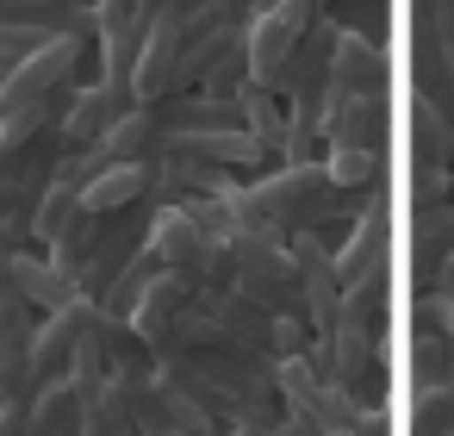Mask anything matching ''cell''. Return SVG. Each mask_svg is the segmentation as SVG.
Returning <instances> with one entry per match:
<instances>
[{"label":"cell","mask_w":454,"mask_h":436,"mask_svg":"<svg viewBox=\"0 0 454 436\" xmlns=\"http://www.w3.org/2000/svg\"><path fill=\"white\" fill-rule=\"evenodd\" d=\"M224 287L262 305L280 324H305V281L286 243L268 237H224Z\"/></svg>","instance_id":"1"},{"label":"cell","mask_w":454,"mask_h":436,"mask_svg":"<svg viewBox=\"0 0 454 436\" xmlns=\"http://www.w3.org/2000/svg\"><path fill=\"white\" fill-rule=\"evenodd\" d=\"M69 113V107H63ZM63 113H38V119H13L0 125V212H32L57 156L69 150L63 138Z\"/></svg>","instance_id":"2"},{"label":"cell","mask_w":454,"mask_h":436,"mask_svg":"<svg viewBox=\"0 0 454 436\" xmlns=\"http://www.w3.org/2000/svg\"><path fill=\"white\" fill-rule=\"evenodd\" d=\"M94 57L82 51V44H69V38H57V44H44V51H32L7 82H0V125H13V119H38V113H63L69 107V94L82 88V69H88Z\"/></svg>","instance_id":"3"},{"label":"cell","mask_w":454,"mask_h":436,"mask_svg":"<svg viewBox=\"0 0 454 436\" xmlns=\"http://www.w3.org/2000/svg\"><path fill=\"white\" fill-rule=\"evenodd\" d=\"M317 20H330V13H311L305 0H280V7H268V13L249 26V38H243V57H249V82H255L262 94H274V100H280L286 63H293L299 38H305Z\"/></svg>","instance_id":"4"},{"label":"cell","mask_w":454,"mask_h":436,"mask_svg":"<svg viewBox=\"0 0 454 436\" xmlns=\"http://www.w3.org/2000/svg\"><path fill=\"white\" fill-rule=\"evenodd\" d=\"M392 32L404 44V63H411V94L454 119V88H448V69H442V32H435V0H404L392 13Z\"/></svg>","instance_id":"5"},{"label":"cell","mask_w":454,"mask_h":436,"mask_svg":"<svg viewBox=\"0 0 454 436\" xmlns=\"http://www.w3.org/2000/svg\"><path fill=\"white\" fill-rule=\"evenodd\" d=\"M330 268H336V287H367V281H392V194H380L355 225L348 237L330 250Z\"/></svg>","instance_id":"6"},{"label":"cell","mask_w":454,"mask_h":436,"mask_svg":"<svg viewBox=\"0 0 454 436\" xmlns=\"http://www.w3.org/2000/svg\"><path fill=\"white\" fill-rule=\"evenodd\" d=\"M94 318H100V305H94V299H75V305H63V312L38 318V330H32V392L63 386V380H69V368H75V355H82V343H88Z\"/></svg>","instance_id":"7"},{"label":"cell","mask_w":454,"mask_h":436,"mask_svg":"<svg viewBox=\"0 0 454 436\" xmlns=\"http://www.w3.org/2000/svg\"><path fill=\"white\" fill-rule=\"evenodd\" d=\"M330 100H355V94H392V51L367 44L361 32H342L336 26V44H330Z\"/></svg>","instance_id":"8"},{"label":"cell","mask_w":454,"mask_h":436,"mask_svg":"<svg viewBox=\"0 0 454 436\" xmlns=\"http://www.w3.org/2000/svg\"><path fill=\"white\" fill-rule=\"evenodd\" d=\"M386 138H392V94H355V100L324 94V150H386Z\"/></svg>","instance_id":"9"},{"label":"cell","mask_w":454,"mask_h":436,"mask_svg":"<svg viewBox=\"0 0 454 436\" xmlns=\"http://www.w3.org/2000/svg\"><path fill=\"white\" fill-rule=\"evenodd\" d=\"M193 287H200L193 274H168V268L150 281L144 305L131 312V330L150 343V355H162V349L181 337V324H187V312H193Z\"/></svg>","instance_id":"10"},{"label":"cell","mask_w":454,"mask_h":436,"mask_svg":"<svg viewBox=\"0 0 454 436\" xmlns=\"http://www.w3.org/2000/svg\"><path fill=\"white\" fill-rule=\"evenodd\" d=\"M125 113H137V94L106 88V82H82L69 94V113H63V138L69 144H106Z\"/></svg>","instance_id":"11"},{"label":"cell","mask_w":454,"mask_h":436,"mask_svg":"<svg viewBox=\"0 0 454 436\" xmlns=\"http://www.w3.org/2000/svg\"><path fill=\"white\" fill-rule=\"evenodd\" d=\"M0 274H7L13 299H20V305H32L38 318H51V312H63V305H75V299H82V293H75V281H69L63 268H51V256H44V250L13 256Z\"/></svg>","instance_id":"12"},{"label":"cell","mask_w":454,"mask_h":436,"mask_svg":"<svg viewBox=\"0 0 454 436\" xmlns=\"http://www.w3.org/2000/svg\"><path fill=\"white\" fill-rule=\"evenodd\" d=\"M448 256H454V206L411 212V299L435 287V274H442Z\"/></svg>","instance_id":"13"},{"label":"cell","mask_w":454,"mask_h":436,"mask_svg":"<svg viewBox=\"0 0 454 436\" xmlns=\"http://www.w3.org/2000/svg\"><path fill=\"white\" fill-rule=\"evenodd\" d=\"M32 330H38V312L32 305H20V299L0 305V399L32 392Z\"/></svg>","instance_id":"14"},{"label":"cell","mask_w":454,"mask_h":436,"mask_svg":"<svg viewBox=\"0 0 454 436\" xmlns=\"http://www.w3.org/2000/svg\"><path fill=\"white\" fill-rule=\"evenodd\" d=\"M150 119L162 125V138H193V131H237V100H212V94H168L150 107Z\"/></svg>","instance_id":"15"},{"label":"cell","mask_w":454,"mask_h":436,"mask_svg":"<svg viewBox=\"0 0 454 436\" xmlns=\"http://www.w3.org/2000/svg\"><path fill=\"white\" fill-rule=\"evenodd\" d=\"M404 150L411 169H448L454 163V119L417 94H404Z\"/></svg>","instance_id":"16"},{"label":"cell","mask_w":454,"mask_h":436,"mask_svg":"<svg viewBox=\"0 0 454 436\" xmlns=\"http://www.w3.org/2000/svg\"><path fill=\"white\" fill-rule=\"evenodd\" d=\"M88 349H94V361L106 368V374H156V355H150V343L125 324V318H94V330H88Z\"/></svg>","instance_id":"17"},{"label":"cell","mask_w":454,"mask_h":436,"mask_svg":"<svg viewBox=\"0 0 454 436\" xmlns=\"http://www.w3.org/2000/svg\"><path fill=\"white\" fill-rule=\"evenodd\" d=\"M330 44H336V20H317V26L299 38L293 63H286L280 100H299V94H324V88H330Z\"/></svg>","instance_id":"18"},{"label":"cell","mask_w":454,"mask_h":436,"mask_svg":"<svg viewBox=\"0 0 454 436\" xmlns=\"http://www.w3.org/2000/svg\"><path fill=\"white\" fill-rule=\"evenodd\" d=\"M324 175L348 194V200H380V194H392V175H386V150H330L324 156Z\"/></svg>","instance_id":"19"},{"label":"cell","mask_w":454,"mask_h":436,"mask_svg":"<svg viewBox=\"0 0 454 436\" xmlns=\"http://www.w3.org/2000/svg\"><path fill=\"white\" fill-rule=\"evenodd\" d=\"M94 218H113V212H131V206H150V169H131V163H113L94 187H88V200H82Z\"/></svg>","instance_id":"20"},{"label":"cell","mask_w":454,"mask_h":436,"mask_svg":"<svg viewBox=\"0 0 454 436\" xmlns=\"http://www.w3.org/2000/svg\"><path fill=\"white\" fill-rule=\"evenodd\" d=\"M237 119H243V131L268 150V156H280V138H286V100H274V94H262L255 82H243L237 94Z\"/></svg>","instance_id":"21"},{"label":"cell","mask_w":454,"mask_h":436,"mask_svg":"<svg viewBox=\"0 0 454 436\" xmlns=\"http://www.w3.org/2000/svg\"><path fill=\"white\" fill-rule=\"evenodd\" d=\"M106 156H113V163H131V169H150V163L162 156V125L150 119V107H137V113H125V119L113 125Z\"/></svg>","instance_id":"22"},{"label":"cell","mask_w":454,"mask_h":436,"mask_svg":"<svg viewBox=\"0 0 454 436\" xmlns=\"http://www.w3.org/2000/svg\"><path fill=\"white\" fill-rule=\"evenodd\" d=\"M156 274H162V262H156L150 250H137V256H131V262L119 268V281H113V287L100 293V312H106V318H125V324H131V312L144 305V293H150V281H156Z\"/></svg>","instance_id":"23"},{"label":"cell","mask_w":454,"mask_h":436,"mask_svg":"<svg viewBox=\"0 0 454 436\" xmlns=\"http://www.w3.org/2000/svg\"><path fill=\"white\" fill-rule=\"evenodd\" d=\"M82 411H88V399L63 380V386H44L38 399H32V424H38V436H82Z\"/></svg>","instance_id":"24"},{"label":"cell","mask_w":454,"mask_h":436,"mask_svg":"<svg viewBox=\"0 0 454 436\" xmlns=\"http://www.w3.org/2000/svg\"><path fill=\"white\" fill-rule=\"evenodd\" d=\"M411 436H454V361H448V380L411 399Z\"/></svg>","instance_id":"25"},{"label":"cell","mask_w":454,"mask_h":436,"mask_svg":"<svg viewBox=\"0 0 454 436\" xmlns=\"http://www.w3.org/2000/svg\"><path fill=\"white\" fill-rule=\"evenodd\" d=\"M448 361H454V337L448 330H411V386H435L448 380Z\"/></svg>","instance_id":"26"},{"label":"cell","mask_w":454,"mask_h":436,"mask_svg":"<svg viewBox=\"0 0 454 436\" xmlns=\"http://www.w3.org/2000/svg\"><path fill=\"white\" fill-rule=\"evenodd\" d=\"M448 169H411V212H429V206H448Z\"/></svg>","instance_id":"27"},{"label":"cell","mask_w":454,"mask_h":436,"mask_svg":"<svg viewBox=\"0 0 454 436\" xmlns=\"http://www.w3.org/2000/svg\"><path fill=\"white\" fill-rule=\"evenodd\" d=\"M94 20H100V38L106 32H137L144 26V0H94Z\"/></svg>","instance_id":"28"},{"label":"cell","mask_w":454,"mask_h":436,"mask_svg":"<svg viewBox=\"0 0 454 436\" xmlns=\"http://www.w3.org/2000/svg\"><path fill=\"white\" fill-rule=\"evenodd\" d=\"M32 250V212H0V268Z\"/></svg>","instance_id":"29"},{"label":"cell","mask_w":454,"mask_h":436,"mask_svg":"<svg viewBox=\"0 0 454 436\" xmlns=\"http://www.w3.org/2000/svg\"><path fill=\"white\" fill-rule=\"evenodd\" d=\"M0 436H38V424H32V392L0 399Z\"/></svg>","instance_id":"30"},{"label":"cell","mask_w":454,"mask_h":436,"mask_svg":"<svg viewBox=\"0 0 454 436\" xmlns=\"http://www.w3.org/2000/svg\"><path fill=\"white\" fill-rule=\"evenodd\" d=\"M435 32H442V69L454 88V0H435Z\"/></svg>","instance_id":"31"},{"label":"cell","mask_w":454,"mask_h":436,"mask_svg":"<svg viewBox=\"0 0 454 436\" xmlns=\"http://www.w3.org/2000/svg\"><path fill=\"white\" fill-rule=\"evenodd\" d=\"M429 293H442V299H454V256L442 262V274H435V287H429Z\"/></svg>","instance_id":"32"},{"label":"cell","mask_w":454,"mask_h":436,"mask_svg":"<svg viewBox=\"0 0 454 436\" xmlns=\"http://www.w3.org/2000/svg\"><path fill=\"white\" fill-rule=\"evenodd\" d=\"M7 299H13V287H7V274H0V305H7Z\"/></svg>","instance_id":"33"},{"label":"cell","mask_w":454,"mask_h":436,"mask_svg":"<svg viewBox=\"0 0 454 436\" xmlns=\"http://www.w3.org/2000/svg\"><path fill=\"white\" fill-rule=\"evenodd\" d=\"M435 299H442V293H435ZM448 337H454V299H448Z\"/></svg>","instance_id":"34"},{"label":"cell","mask_w":454,"mask_h":436,"mask_svg":"<svg viewBox=\"0 0 454 436\" xmlns=\"http://www.w3.org/2000/svg\"><path fill=\"white\" fill-rule=\"evenodd\" d=\"M63 7H94V0H63Z\"/></svg>","instance_id":"35"},{"label":"cell","mask_w":454,"mask_h":436,"mask_svg":"<svg viewBox=\"0 0 454 436\" xmlns=\"http://www.w3.org/2000/svg\"><path fill=\"white\" fill-rule=\"evenodd\" d=\"M224 436H243V430H224Z\"/></svg>","instance_id":"36"}]
</instances>
